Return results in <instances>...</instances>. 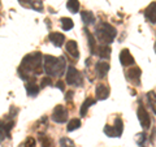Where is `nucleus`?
<instances>
[{"mask_svg":"<svg viewBox=\"0 0 156 147\" xmlns=\"http://www.w3.org/2000/svg\"><path fill=\"white\" fill-rule=\"evenodd\" d=\"M43 56L41 52L29 53L22 59L21 65L18 66V76L23 81H35L43 72Z\"/></svg>","mask_w":156,"mask_h":147,"instance_id":"obj_1","label":"nucleus"},{"mask_svg":"<svg viewBox=\"0 0 156 147\" xmlns=\"http://www.w3.org/2000/svg\"><path fill=\"white\" fill-rule=\"evenodd\" d=\"M65 68H66V63L65 59L60 56V57H55L51 55H47L43 57V69H44L46 74L48 77L52 76H57L61 77L65 74Z\"/></svg>","mask_w":156,"mask_h":147,"instance_id":"obj_2","label":"nucleus"},{"mask_svg":"<svg viewBox=\"0 0 156 147\" xmlns=\"http://www.w3.org/2000/svg\"><path fill=\"white\" fill-rule=\"evenodd\" d=\"M116 35H117V30L111 23L100 22L99 25H96V27H95V37L94 38H96L98 42L101 43V45L109 46L111 43L115 41Z\"/></svg>","mask_w":156,"mask_h":147,"instance_id":"obj_3","label":"nucleus"},{"mask_svg":"<svg viewBox=\"0 0 156 147\" xmlns=\"http://www.w3.org/2000/svg\"><path fill=\"white\" fill-rule=\"evenodd\" d=\"M66 83L72 86H82L83 83V78H82L81 72L74 66H68L66 72Z\"/></svg>","mask_w":156,"mask_h":147,"instance_id":"obj_4","label":"nucleus"},{"mask_svg":"<svg viewBox=\"0 0 156 147\" xmlns=\"http://www.w3.org/2000/svg\"><path fill=\"white\" fill-rule=\"evenodd\" d=\"M51 119L55 122H57V124H64L68 120V109L64 106H60V104L56 106L52 111Z\"/></svg>","mask_w":156,"mask_h":147,"instance_id":"obj_5","label":"nucleus"},{"mask_svg":"<svg viewBox=\"0 0 156 147\" xmlns=\"http://www.w3.org/2000/svg\"><path fill=\"white\" fill-rule=\"evenodd\" d=\"M136 115H138V120L140 122V126H142L144 130L148 129L151 126V119H150V115H148L147 109L144 108V106L142 104V103L139 104L138 109H136Z\"/></svg>","mask_w":156,"mask_h":147,"instance_id":"obj_6","label":"nucleus"},{"mask_svg":"<svg viewBox=\"0 0 156 147\" xmlns=\"http://www.w3.org/2000/svg\"><path fill=\"white\" fill-rule=\"evenodd\" d=\"M120 63L122 64V66H131L135 64L134 57L131 56V53L128 48H124V50L120 52Z\"/></svg>","mask_w":156,"mask_h":147,"instance_id":"obj_7","label":"nucleus"},{"mask_svg":"<svg viewBox=\"0 0 156 147\" xmlns=\"http://www.w3.org/2000/svg\"><path fill=\"white\" fill-rule=\"evenodd\" d=\"M140 74H142V70L138 66H133L128 70V78L131 82H134L135 85H139L140 83Z\"/></svg>","mask_w":156,"mask_h":147,"instance_id":"obj_8","label":"nucleus"},{"mask_svg":"<svg viewBox=\"0 0 156 147\" xmlns=\"http://www.w3.org/2000/svg\"><path fill=\"white\" fill-rule=\"evenodd\" d=\"M144 16H146V18H147L151 23H152V25H155V23H156V3L155 2H152L147 8H146Z\"/></svg>","mask_w":156,"mask_h":147,"instance_id":"obj_9","label":"nucleus"},{"mask_svg":"<svg viewBox=\"0 0 156 147\" xmlns=\"http://www.w3.org/2000/svg\"><path fill=\"white\" fill-rule=\"evenodd\" d=\"M95 94H96V98L99 100H105L109 96V89L108 86L103 85V83H99L95 89Z\"/></svg>","mask_w":156,"mask_h":147,"instance_id":"obj_10","label":"nucleus"},{"mask_svg":"<svg viewBox=\"0 0 156 147\" xmlns=\"http://www.w3.org/2000/svg\"><path fill=\"white\" fill-rule=\"evenodd\" d=\"M48 39L51 41V43H53L55 47H61L65 43V37L61 33H51L48 35Z\"/></svg>","mask_w":156,"mask_h":147,"instance_id":"obj_11","label":"nucleus"},{"mask_svg":"<svg viewBox=\"0 0 156 147\" xmlns=\"http://www.w3.org/2000/svg\"><path fill=\"white\" fill-rule=\"evenodd\" d=\"M95 70L98 73V77L99 78H104L107 76V73L109 70V64L105 61H98L95 65Z\"/></svg>","mask_w":156,"mask_h":147,"instance_id":"obj_12","label":"nucleus"},{"mask_svg":"<svg viewBox=\"0 0 156 147\" xmlns=\"http://www.w3.org/2000/svg\"><path fill=\"white\" fill-rule=\"evenodd\" d=\"M65 50L73 59H78L80 57V51H78V46L74 41H68L65 45Z\"/></svg>","mask_w":156,"mask_h":147,"instance_id":"obj_13","label":"nucleus"},{"mask_svg":"<svg viewBox=\"0 0 156 147\" xmlns=\"http://www.w3.org/2000/svg\"><path fill=\"white\" fill-rule=\"evenodd\" d=\"M112 129L115 131V137L116 138H119V137L122 135V131H124V121L121 119L120 116H117L115 119V122H113V126H112Z\"/></svg>","mask_w":156,"mask_h":147,"instance_id":"obj_14","label":"nucleus"},{"mask_svg":"<svg viewBox=\"0 0 156 147\" xmlns=\"http://www.w3.org/2000/svg\"><path fill=\"white\" fill-rule=\"evenodd\" d=\"M111 52H112L111 46L101 45L100 47H98V50H96V55L99 56V57H101V59H109Z\"/></svg>","mask_w":156,"mask_h":147,"instance_id":"obj_15","label":"nucleus"},{"mask_svg":"<svg viewBox=\"0 0 156 147\" xmlns=\"http://www.w3.org/2000/svg\"><path fill=\"white\" fill-rule=\"evenodd\" d=\"M26 92L30 96H37L38 95V92H39V86L37 85V82L35 81H29L26 82Z\"/></svg>","mask_w":156,"mask_h":147,"instance_id":"obj_16","label":"nucleus"},{"mask_svg":"<svg viewBox=\"0 0 156 147\" xmlns=\"http://www.w3.org/2000/svg\"><path fill=\"white\" fill-rule=\"evenodd\" d=\"M86 35H87V41H89V47H90V53L91 55H96V50H98V45H96V39L94 38V35L90 33L85 30Z\"/></svg>","mask_w":156,"mask_h":147,"instance_id":"obj_17","label":"nucleus"},{"mask_svg":"<svg viewBox=\"0 0 156 147\" xmlns=\"http://www.w3.org/2000/svg\"><path fill=\"white\" fill-rule=\"evenodd\" d=\"M38 141L41 142L42 147H55V142L51 137H48L43 133H39V137H38Z\"/></svg>","mask_w":156,"mask_h":147,"instance_id":"obj_18","label":"nucleus"},{"mask_svg":"<svg viewBox=\"0 0 156 147\" xmlns=\"http://www.w3.org/2000/svg\"><path fill=\"white\" fill-rule=\"evenodd\" d=\"M81 18H82V21H83L85 25H92V23L95 22V16H94V13L90 12V11H83V12H81Z\"/></svg>","mask_w":156,"mask_h":147,"instance_id":"obj_19","label":"nucleus"},{"mask_svg":"<svg viewBox=\"0 0 156 147\" xmlns=\"http://www.w3.org/2000/svg\"><path fill=\"white\" fill-rule=\"evenodd\" d=\"M95 102H96V100H95V99H92V98H89V99H86V100L83 102V104H82L81 109H80V115H81L82 117L86 116L87 109H89L92 104H95Z\"/></svg>","mask_w":156,"mask_h":147,"instance_id":"obj_20","label":"nucleus"},{"mask_svg":"<svg viewBox=\"0 0 156 147\" xmlns=\"http://www.w3.org/2000/svg\"><path fill=\"white\" fill-rule=\"evenodd\" d=\"M60 23H61V27L64 31H68V30H72L74 23H73V20L72 18H68V17H62L60 20Z\"/></svg>","mask_w":156,"mask_h":147,"instance_id":"obj_21","label":"nucleus"},{"mask_svg":"<svg viewBox=\"0 0 156 147\" xmlns=\"http://www.w3.org/2000/svg\"><path fill=\"white\" fill-rule=\"evenodd\" d=\"M66 8L69 9V12H72V13H78V11H80V2H78V0H68Z\"/></svg>","mask_w":156,"mask_h":147,"instance_id":"obj_22","label":"nucleus"},{"mask_svg":"<svg viewBox=\"0 0 156 147\" xmlns=\"http://www.w3.org/2000/svg\"><path fill=\"white\" fill-rule=\"evenodd\" d=\"M78 128H81V120L80 119H72L69 122H68L66 130L68 131H73V130H77Z\"/></svg>","mask_w":156,"mask_h":147,"instance_id":"obj_23","label":"nucleus"},{"mask_svg":"<svg viewBox=\"0 0 156 147\" xmlns=\"http://www.w3.org/2000/svg\"><path fill=\"white\" fill-rule=\"evenodd\" d=\"M35 126H37L35 129L39 130V133H43V130H46L48 128V119L47 117H42V119L35 124Z\"/></svg>","mask_w":156,"mask_h":147,"instance_id":"obj_24","label":"nucleus"},{"mask_svg":"<svg viewBox=\"0 0 156 147\" xmlns=\"http://www.w3.org/2000/svg\"><path fill=\"white\" fill-rule=\"evenodd\" d=\"M60 147H76V145H74V142H73L70 138L64 137V138L60 139Z\"/></svg>","mask_w":156,"mask_h":147,"instance_id":"obj_25","label":"nucleus"},{"mask_svg":"<svg viewBox=\"0 0 156 147\" xmlns=\"http://www.w3.org/2000/svg\"><path fill=\"white\" fill-rule=\"evenodd\" d=\"M135 141H136V143H138L139 147H146V141H147V137H146L144 133H140V134L136 135Z\"/></svg>","mask_w":156,"mask_h":147,"instance_id":"obj_26","label":"nucleus"},{"mask_svg":"<svg viewBox=\"0 0 156 147\" xmlns=\"http://www.w3.org/2000/svg\"><path fill=\"white\" fill-rule=\"evenodd\" d=\"M147 98H148V102H150V104H151V107H152V112L155 113L156 112V108H155V91L152 90V91H150L148 94H147Z\"/></svg>","mask_w":156,"mask_h":147,"instance_id":"obj_27","label":"nucleus"},{"mask_svg":"<svg viewBox=\"0 0 156 147\" xmlns=\"http://www.w3.org/2000/svg\"><path fill=\"white\" fill-rule=\"evenodd\" d=\"M30 7L33 9H35V11H38V12H42L43 11V3L41 2V0H33Z\"/></svg>","mask_w":156,"mask_h":147,"instance_id":"obj_28","label":"nucleus"},{"mask_svg":"<svg viewBox=\"0 0 156 147\" xmlns=\"http://www.w3.org/2000/svg\"><path fill=\"white\" fill-rule=\"evenodd\" d=\"M4 138H7V133H5L3 120H0V141H4Z\"/></svg>","mask_w":156,"mask_h":147,"instance_id":"obj_29","label":"nucleus"},{"mask_svg":"<svg viewBox=\"0 0 156 147\" xmlns=\"http://www.w3.org/2000/svg\"><path fill=\"white\" fill-rule=\"evenodd\" d=\"M37 142H35V138L33 137H27L26 141H25V147H35Z\"/></svg>","mask_w":156,"mask_h":147,"instance_id":"obj_30","label":"nucleus"},{"mask_svg":"<svg viewBox=\"0 0 156 147\" xmlns=\"http://www.w3.org/2000/svg\"><path fill=\"white\" fill-rule=\"evenodd\" d=\"M50 85H52L51 77H43L41 80V86L42 87H46V86H50Z\"/></svg>","mask_w":156,"mask_h":147,"instance_id":"obj_31","label":"nucleus"},{"mask_svg":"<svg viewBox=\"0 0 156 147\" xmlns=\"http://www.w3.org/2000/svg\"><path fill=\"white\" fill-rule=\"evenodd\" d=\"M55 86L57 87L58 90H61V91H64V90H65V85H64V82H62V81H57Z\"/></svg>","mask_w":156,"mask_h":147,"instance_id":"obj_32","label":"nucleus"},{"mask_svg":"<svg viewBox=\"0 0 156 147\" xmlns=\"http://www.w3.org/2000/svg\"><path fill=\"white\" fill-rule=\"evenodd\" d=\"M18 2H20V4H21V5H23V7H30L33 0H18Z\"/></svg>","mask_w":156,"mask_h":147,"instance_id":"obj_33","label":"nucleus"},{"mask_svg":"<svg viewBox=\"0 0 156 147\" xmlns=\"http://www.w3.org/2000/svg\"><path fill=\"white\" fill-rule=\"evenodd\" d=\"M73 95H74V92H73V91H68V94L65 95V99H66L68 102H72Z\"/></svg>","mask_w":156,"mask_h":147,"instance_id":"obj_34","label":"nucleus"},{"mask_svg":"<svg viewBox=\"0 0 156 147\" xmlns=\"http://www.w3.org/2000/svg\"><path fill=\"white\" fill-rule=\"evenodd\" d=\"M151 142H152V145H155V128L152 129V137H151Z\"/></svg>","mask_w":156,"mask_h":147,"instance_id":"obj_35","label":"nucleus"}]
</instances>
